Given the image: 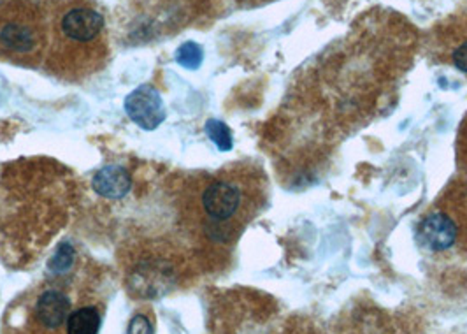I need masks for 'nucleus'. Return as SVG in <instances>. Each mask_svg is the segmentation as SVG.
<instances>
[{"mask_svg": "<svg viewBox=\"0 0 467 334\" xmlns=\"http://www.w3.org/2000/svg\"><path fill=\"white\" fill-rule=\"evenodd\" d=\"M100 313L95 307H83L70 311L66 322V334H99Z\"/></svg>", "mask_w": 467, "mask_h": 334, "instance_id": "obj_9", "label": "nucleus"}, {"mask_svg": "<svg viewBox=\"0 0 467 334\" xmlns=\"http://www.w3.org/2000/svg\"><path fill=\"white\" fill-rule=\"evenodd\" d=\"M47 47L43 68L64 81L100 71L111 55L109 30L92 0H45Z\"/></svg>", "mask_w": 467, "mask_h": 334, "instance_id": "obj_2", "label": "nucleus"}, {"mask_svg": "<svg viewBox=\"0 0 467 334\" xmlns=\"http://www.w3.org/2000/svg\"><path fill=\"white\" fill-rule=\"evenodd\" d=\"M123 108L129 119L144 130H155L167 117L164 100L159 90L151 85H140L134 92H130L125 97Z\"/></svg>", "mask_w": 467, "mask_h": 334, "instance_id": "obj_6", "label": "nucleus"}, {"mask_svg": "<svg viewBox=\"0 0 467 334\" xmlns=\"http://www.w3.org/2000/svg\"><path fill=\"white\" fill-rule=\"evenodd\" d=\"M347 334H389L383 328H379V326H376V324H373V326H360L358 329H353V331H350V333Z\"/></svg>", "mask_w": 467, "mask_h": 334, "instance_id": "obj_15", "label": "nucleus"}, {"mask_svg": "<svg viewBox=\"0 0 467 334\" xmlns=\"http://www.w3.org/2000/svg\"><path fill=\"white\" fill-rule=\"evenodd\" d=\"M202 57H204V51L193 41L182 45L176 51V62L190 71L199 69V66L202 64Z\"/></svg>", "mask_w": 467, "mask_h": 334, "instance_id": "obj_10", "label": "nucleus"}, {"mask_svg": "<svg viewBox=\"0 0 467 334\" xmlns=\"http://www.w3.org/2000/svg\"><path fill=\"white\" fill-rule=\"evenodd\" d=\"M206 134L210 136L211 141L218 146L222 151L233 150V134L229 127L218 120H210L206 123Z\"/></svg>", "mask_w": 467, "mask_h": 334, "instance_id": "obj_11", "label": "nucleus"}, {"mask_svg": "<svg viewBox=\"0 0 467 334\" xmlns=\"http://www.w3.org/2000/svg\"><path fill=\"white\" fill-rule=\"evenodd\" d=\"M421 250L441 261H467V176L457 172L417 222Z\"/></svg>", "mask_w": 467, "mask_h": 334, "instance_id": "obj_3", "label": "nucleus"}, {"mask_svg": "<svg viewBox=\"0 0 467 334\" xmlns=\"http://www.w3.org/2000/svg\"><path fill=\"white\" fill-rule=\"evenodd\" d=\"M427 53L434 64L453 68L467 78V5L432 26Z\"/></svg>", "mask_w": 467, "mask_h": 334, "instance_id": "obj_5", "label": "nucleus"}, {"mask_svg": "<svg viewBox=\"0 0 467 334\" xmlns=\"http://www.w3.org/2000/svg\"><path fill=\"white\" fill-rule=\"evenodd\" d=\"M72 259H74V252L69 245H60L58 250L55 252V257L49 263V269L55 273H64L69 269Z\"/></svg>", "mask_w": 467, "mask_h": 334, "instance_id": "obj_13", "label": "nucleus"}, {"mask_svg": "<svg viewBox=\"0 0 467 334\" xmlns=\"http://www.w3.org/2000/svg\"><path fill=\"white\" fill-rule=\"evenodd\" d=\"M47 47L45 0H0V62L37 69Z\"/></svg>", "mask_w": 467, "mask_h": 334, "instance_id": "obj_4", "label": "nucleus"}, {"mask_svg": "<svg viewBox=\"0 0 467 334\" xmlns=\"http://www.w3.org/2000/svg\"><path fill=\"white\" fill-rule=\"evenodd\" d=\"M92 185L100 197L121 199L130 192L132 180L123 167L106 166L97 171Z\"/></svg>", "mask_w": 467, "mask_h": 334, "instance_id": "obj_8", "label": "nucleus"}, {"mask_svg": "<svg viewBox=\"0 0 467 334\" xmlns=\"http://www.w3.org/2000/svg\"><path fill=\"white\" fill-rule=\"evenodd\" d=\"M70 315V299L67 294L60 290H47L43 292L34 308L36 322L47 331H57L66 326Z\"/></svg>", "mask_w": 467, "mask_h": 334, "instance_id": "obj_7", "label": "nucleus"}, {"mask_svg": "<svg viewBox=\"0 0 467 334\" xmlns=\"http://www.w3.org/2000/svg\"><path fill=\"white\" fill-rule=\"evenodd\" d=\"M455 166L457 172L467 176V113L461 121L455 140Z\"/></svg>", "mask_w": 467, "mask_h": 334, "instance_id": "obj_12", "label": "nucleus"}, {"mask_svg": "<svg viewBox=\"0 0 467 334\" xmlns=\"http://www.w3.org/2000/svg\"><path fill=\"white\" fill-rule=\"evenodd\" d=\"M269 182L255 164L225 167L195 182L187 218L195 236L211 246H233L267 206Z\"/></svg>", "mask_w": 467, "mask_h": 334, "instance_id": "obj_1", "label": "nucleus"}, {"mask_svg": "<svg viewBox=\"0 0 467 334\" xmlns=\"http://www.w3.org/2000/svg\"><path fill=\"white\" fill-rule=\"evenodd\" d=\"M127 334H153V326L146 315H136L129 324Z\"/></svg>", "mask_w": 467, "mask_h": 334, "instance_id": "obj_14", "label": "nucleus"}]
</instances>
